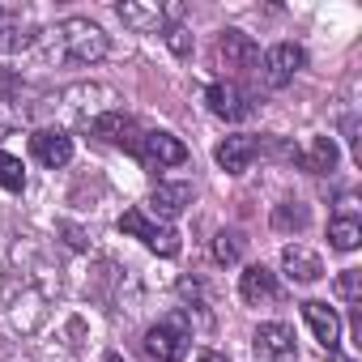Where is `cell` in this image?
<instances>
[{
  "instance_id": "1",
  "label": "cell",
  "mask_w": 362,
  "mask_h": 362,
  "mask_svg": "<svg viewBox=\"0 0 362 362\" xmlns=\"http://www.w3.org/2000/svg\"><path fill=\"white\" fill-rule=\"evenodd\" d=\"M60 294V277L56 269L35 252V247H13V260L0 277V303H5V315L18 332H35L47 311H52V298Z\"/></svg>"
},
{
  "instance_id": "2",
  "label": "cell",
  "mask_w": 362,
  "mask_h": 362,
  "mask_svg": "<svg viewBox=\"0 0 362 362\" xmlns=\"http://www.w3.org/2000/svg\"><path fill=\"white\" fill-rule=\"evenodd\" d=\"M30 52L47 56L56 64H98L111 52V43H107V35L90 18H64L52 30H39V39H35Z\"/></svg>"
},
{
  "instance_id": "3",
  "label": "cell",
  "mask_w": 362,
  "mask_h": 362,
  "mask_svg": "<svg viewBox=\"0 0 362 362\" xmlns=\"http://www.w3.org/2000/svg\"><path fill=\"white\" fill-rule=\"evenodd\" d=\"M188 345H192V328H188V315H184V311L158 320V324L145 332V349H149V358H158V362H179V358L188 354Z\"/></svg>"
},
{
  "instance_id": "4",
  "label": "cell",
  "mask_w": 362,
  "mask_h": 362,
  "mask_svg": "<svg viewBox=\"0 0 362 362\" xmlns=\"http://www.w3.org/2000/svg\"><path fill=\"white\" fill-rule=\"evenodd\" d=\"M119 230H124V235H132V239H141V243H145L149 252H158V256H179V235H175L170 226L149 222L141 209H124Z\"/></svg>"
},
{
  "instance_id": "5",
  "label": "cell",
  "mask_w": 362,
  "mask_h": 362,
  "mask_svg": "<svg viewBox=\"0 0 362 362\" xmlns=\"http://www.w3.org/2000/svg\"><path fill=\"white\" fill-rule=\"evenodd\" d=\"M132 153L145 166H184L188 162V145L170 136V132H141V141L132 145Z\"/></svg>"
},
{
  "instance_id": "6",
  "label": "cell",
  "mask_w": 362,
  "mask_h": 362,
  "mask_svg": "<svg viewBox=\"0 0 362 362\" xmlns=\"http://www.w3.org/2000/svg\"><path fill=\"white\" fill-rule=\"evenodd\" d=\"M115 90L111 86H73V90H64V107L77 115V119H98V115H107V111H115Z\"/></svg>"
},
{
  "instance_id": "7",
  "label": "cell",
  "mask_w": 362,
  "mask_h": 362,
  "mask_svg": "<svg viewBox=\"0 0 362 362\" xmlns=\"http://www.w3.org/2000/svg\"><path fill=\"white\" fill-rule=\"evenodd\" d=\"M307 64V52L298 47V43H277V47H269V56H264V81L273 86V90H281V86H290L294 81V73Z\"/></svg>"
},
{
  "instance_id": "8",
  "label": "cell",
  "mask_w": 362,
  "mask_h": 362,
  "mask_svg": "<svg viewBox=\"0 0 362 362\" xmlns=\"http://www.w3.org/2000/svg\"><path fill=\"white\" fill-rule=\"evenodd\" d=\"M179 13H184V5H132V0H124L119 5V22L149 35V30H166V22H175Z\"/></svg>"
},
{
  "instance_id": "9",
  "label": "cell",
  "mask_w": 362,
  "mask_h": 362,
  "mask_svg": "<svg viewBox=\"0 0 362 362\" xmlns=\"http://www.w3.org/2000/svg\"><path fill=\"white\" fill-rule=\"evenodd\" d=\"M30 153H35L43 166L60 170V166H69V158H73V136L60 132V128H39V132L30 136Z\"/></svg>"
},
{
  "instance_id": "10",
  "label": "cell",
  "mask_w": 362,
  "mask_h": 362,
  "mask_svg": "<svg viewBox=\"0 0 362 362\" xmlns=\"http://www.w3.org/2000/svg\"><path fill=\"white\" fill-rule=\"evenodd\" d=\"M218 60H222L226 69L243 73V69H256V64H260V47L252 43V35H243V30H226V35L218 39Z\"/></svg>"
},
{
  "instance_id": "11",
  "label": "cell",
  "mask_w": 362,
  "mask_h": 362,
  "mask_svg": "<svg viewBox=\"0 0 362 362\" xmlns=\"http://www.w3.org/2000/svg\"><path fill=\"white\" fill-rule=\"evenodd\" d=\"M205 103H209V111L222 115V119H243V115H252V103H247V94H243L235 81H214V86L205 90Z\"/></svg>"
},
{
  "instance_id": "12",
  "label": "cell",
  "mask_w": 362,
  "mask_h": 362,
  "mask_svg": "<svg viewBox=\"0 0 362 362\" xmlns=\"http://www.w3.org/2000/svg\"><path fill=\"white\" fill-rule=\"evenodd\" d=\"M90 132H94V136H103V141H111V145H124V149H132V145L141 141L136 119H132V115H124L119 107H115V111H107V115H98V119H90Z\"/></svg>"
},
{
  "instance_id": "13",
  "label": "cell",
  "mask_w": 362,
  "mask_h": 362,
  "mask_svg": "<svg viewBox=\"0 0 362 362\" xmlns=\"http://www.w3.org/2000/svg\"><path fill=\"white\" fill-rule=\"evenodd\" d=\"M281 269H286V277L298 281V286H311V281L324 277V260H320L311 247H303V243L281 247Z\"/></svg>"
},
{
  "instance_id": "14",
  "label": "cell",
  "mask_w": 362,
  "mask_h": 362,
  "mask_svg": "<svg viewBox=\"0 0 362 362\" xmlns=\"http://www.w3.org/2000/svg\"><path fill=\"white\" fill-rule=\"evenodd\" d=\"M260 153V141L256 136H247V132H239V136H226L222 145H218V166L226 170V175H243L247 166H252V158Z\"/></svg>"
},
{
  "instance_id": "15",
  "label": "cell",
  "mask_w": 362,
  "mask_h": 362,
  "mask_svg": "<svg viewBox=\"0 0 362 362\" xmlns=\"http://www.w3.org/2000/svg\"><path fill=\"white\" fill-rule=\"evenodd\" d=\"M303 320L311 324L315 341H320L328 354H337V345H341V315H337L328 303H303Z\"/></svg>"
},
{
  "instance_id": "16",
  "label": "cell",
  "mask_w": 362,
  "mask_h": 362,
  "mask_svg": "<svg viewBox=\"0 0 362 362\" xmlns=\"http://www.w3.org/2000/svg\"><path fill=\"white\" fill-rule=\"evenodd\" d=\"M26 13L18 5H0V52H30L35 47V30H22Z\"/></svg>"
},
{
  "instance_id": "17",
  "label": "cell",
  "mask_w": 362,
  "mask_h": 362,
  "mask_svg": "<svg viewBox=\"0 0 362 362\" xmlns=\"http://www.w3.org/2000/svg\"><path fill=\"white\" fill-rule=\"evenodd\" d=\"M188 205H192V188H188V184H158V188L149 192V209H153L162 222H175Z\"/></svg>"
},
{
  "instance_id": "18",
  "label": "cell",
  "mask_w": 362,
  "mask_h": 362,
  "mask_svg": "<svg viewBox=\"0 0 362 362\" xmlns=\"http://www.w3.org/2000/svg\"><path fill=\"white\" fill-rule=\"evenodd\" d=\"M252 345H256V354L277 358V362H290L294 358V332L286 324H260L256 337H252Z\"/></svg>"
},
{
  "instance_id": "19",
  "label": "cell",
  "mask_w": 362,
  "mask_h": 362,
  "mask_svg": "<svg viewBox=\"0 0 362 362\" xmlns=\"http://www.w3.org/2000/svg\"><path fill=\"white\" fill-rule=\"evenodd\" d=\"M337 158H341V149H337L332 136H311L307 149L294 153V162H298L303 170H311V175H328V170L337 166Z\"/></svg>"
},
{
  "instance_id": "20",
  "label": "cell",
  "mask_w": 362,
  "mask_h": 362,
  "mask_svg": "<svg viewBox=\"0 0 362 362\" xmlns=\"http://www.w3.org/2000/svg\"><path fill=\"white\" fill-rule=\"evenodd\" d=\"M239 294H243V303L260 307V303L277 298V277H273L264 264H252V269H243V277H239Z\"/></svg>"
},
{
  "instance_id": "21",
  "label": "cell",
  "mask_w": 362,
  "mask_h": 362,
  "mask_svg": "<svg viewBox=\"0 0 362 362\" xmlns=\"http://www.w3.org/2000/svg\"><path fill=\"white\" fill-rule=\"evenodd\" d=\"M328 243H332L337 252H354V247L362 243L358 218H332V222H328Z\"/></svg>"
},
{
  "instance_id": "22",
  "label": "cell",
  "mask_w": 362,
  "mask_h": 362,
  "mask_svg": "<svg viewBox=\"0 0 362 362\" xmlns=\"http://www.w3.org/2000/svg\"><path fill=\"white\" fill-rule=\"evenodd\" d=\"M307 222H311V218H307V205H298V201L273 209V226H277V230H303Z\"/></svg>"
},
{
  "instance_id": "23",
  "label": "cell",
  "mask_w": 362,
  "mask_h": 362,
  "mask_svg": "<svg viewBox=\"0 0 362 362\" xmlns=\"http://www.w3.org/2000/svg\"><path fill=\"white\" fill-rule=\"evenodd\" d=\"M0 184H5L9 192H22L26 188V170L13 153H0Z\"/></svg>"
},
{
  "instance_id": "24",
  "label": "cell",
  "mask_w": 362,
  "mask_h": 362,
  "mask_svg": "<svg viewBox=\"0 0 362 362\" xmlns=\"http://www.w3.org/2000/svg\"><path fill=\"white\" fill-rule=\"evenodd\" d=\"M239 252H243V239H239L235 230H222V235L214 239V260H218V264H235Z\"/></svg>"
},
{
  "instance_id": "25",
  "label": "cell",
  "mask_w": 362,
  "mask_h": 362,
  "mask_svg": "<svg viewBox=\"0 0 362 362\" xmlns=\"http://www.w3.org/2000/svg\"><path fill=\"white\" fill-rule=\"evenodd\" d=\"M337 294L358 307V303H362V269H345V273L337 277Z\"/></svg>"
},
{
  "instance_id": "26",
  "label": "cell",
  "mask_w": 362,
  "mask_h": 362,
  "mask_svg": "<svg viewBox=\"0 0 362 362\" xmlns=\"http://www.w3.org/2000/svg\"><path fill=\"white\" fill-rule=\"evenodd\" d=\"M162 39H166V47H170L175 56H188V52H192V35H188V30H179V26H166Z\"/></svg>"
},
{
  "instance_id": "27",
  "label": "cell",
  "mask_w": 362,
  "mask_h": 362,
  "mask_svg": "<svg viewBox=\"0 0 362 362\" xmlns=\"http://www.w3.org/2000/svg\"><path fill=\"white\" fill-rule=\"evenodd\" d=\"M22 94V77L13 69H0V103H13Z\"/></svg>"
},
{
  "instance_id": "28",
  "label": "cell",
  "mask_w": 362,
  "mask_h": 362,
  "mask_svg": "<svg viewBox=\"0 0 362 362\" xmlns=\"http://www.w3.org/2000/svg\"><path fill=\"white\" fill-rule=\"evenodd\" d=\"M60 235H69V243H73V247H86V235H81L77 226H69V222H60Z\"/></svg>"
},
{
  "instance_id": "29",
  "label": "cell",
  "mask_w": 362,
  "mask_h": 362,
  "mask_svg": "<svg viewBox=\"0 0 362 362\" xmlns=\"http://www.w3.org/2000/svg\"><path fill=\"white\" fill-rule=\"evenodd\" d=\"M197 362H230V358H226V354H214V349H201Z\"/></svg>"
},
{
  "instance_id": "30",
  "label": "cell",
  "mask_w": 362,
  "mask_h": 362,
  "mask_svg": "<svg viewBox=\"0 0 362 362\" xmlns=\"http://www.w3.org/2000/svg\"><path fill=\"white\" fill-rule=\"evenodd\" d=\"M103 362H124V358L119 354H103Z\"/></svg>"
},
{
  "instance_id": "31",
  "label": "cell",
  "mask_w": 362,
  "mask_h": 362,
  "mask_svg": "<svg viewBox=\"0 0 362 362\" xmlns=\"http://www.w3.org/2000/svg\"><path fill=\"white\" fill-rule=\"evenodd\" d=\"M332 362H354V358H341V354H337V358H332Z\"/></svg>"
}]
</instances>
